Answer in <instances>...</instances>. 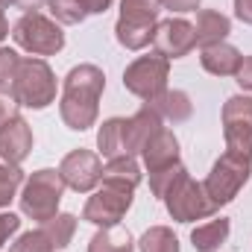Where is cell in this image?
<instances>
[{"mask_svg": "<svg viewBox=\"0 0 252 252\" xmlns=\"http://www.w3.org/2000/svg\"><path fill=\"white\" fill-rule=\"evenodd\" d=\"M103 88H106V73L97 64H76L67 70L59 103V115L67 129L85 132L97 124Z\"/></svg>", "mask_w": 252, "mask_h": 252, "instance_id": "obj_1", "label": "cell"}, {"mask_svg": "<svg viewBox=\"0 0 252 252\" xmlns=\"http://www.w3.org/2000/svg\"><path fill=\"white\" fill-rule=\"evenodd\" d=\"M64 179L59 176V170H50V167H41L35 170L21 190V211L35 220V223H47L59 214V202H62L64 193Z\"/></svg>", "mask_w": 252, "mask_h": 252, "instance_id": "obj_2", "label": "cell"}, {"mask_svg": "<svg viewBox=\"0 0 252 252\" xmlns=\"http://www.w3.org/2000/svg\"><path fill=\"white\" fill-rule=\"evenodd\" d=\"M161 0H121V18L115 24V38L126 50H144L153 44Z\"/></svg>", "mask_w": 252, "mask_h": 252, "instance_id": "obj_3", "label": "cell"}, {"mask_svg": "<svg viewBox=\"0 0 252 252\" xmlns=\"http://www.w3.org/2000/svg\"><path fill=\"white\" fill-rule=\"evenodd\" d=\"M12 97L27 109H47L56 100V73L44 59H21Z\"/></svg>", "mask_w": 252, "mask_h": 252, "instance_id": "obj_4", "label": "cell"}, {"mask_svg": "<svg viewBox=\"0 0 252 252\" xmlns=\"http://www.w3.org/2000/svg\"><path fill=\"white\" fill-rule=\"evenodd\" d=\"M12 38L21 50L32 56H53L64 47L62 27L41 12H24V18L12 27Z\"/></svg>", "mask_w": 252, "mask_h": 252, "instance_id": "obj_5", "label": "cell"}, {"mask_svg": "<svg viewBox=\"0 0 252 252\" xmlns=\"http://www.w3.org/2000/svg\"><path fill=\"white\" fill-rule=\"evenodd\" d=\"M164 208L176 223H193V220H205L217 211V205L208 199L205 188L190 176L188 170L170 185V190L164 193Z\"/></svg>", "mask_w": 252, "mask_h": 252, "instance_id": "obj_6", "label": "cell"}, {"mask_svg": "<svg viewBox=\"0 0 252 252\" xmlns=\"http://www.w3.org/2000/svg\"><path fill=\"white\" fill-rule=\"evenodd\" d=\"M250 173H252L250 158H241L235 153H223L214 161V167H211V173H208V179H205L202 188L208 193V199L220 208V205L232 202L241 193V188L250 182Z\"/></svg>", "mask_w": 252, "mask_h": 252, "instance_id": "obj_7", "label": "cell"}, {"mask_svg": "<svg viewBox=\"0 0 252 252\" xmlns=\"http://www.w3.org/2000/svg\"><path fill=\"white\" fill-rule=\"evenodd\" d=\"M167 76H170V59L158 53L138 56L124 70V88L129 94L141 97L144 103H153L167 91Z\"/></svg>", "mask_w": 252, "mask_h": 252, "instance_id": "obj_8", "label": "cell"}, {"mask_svg": "<svg viewBox=\"0 0 252 252\" xmlns=\"http://www.w3.org/2000/svg\"><path fill=\"white\" fill-rule=\"evenodd\" d=\"M223 138L226 153L252 161V97L235 94L223 106Z\"/></svg>", "mask_w": 252, "mask_h": 252, "instance_id": "obj_9", "label": "cell"}, {"mask_svg": "<svg viewBox=\"0 0 252 252\" xmlns=\"http://www.w3.org/2000/svg\"><path fill=\"white\" fill-rule=\"evenodd\" d=\"M129 208H132V188L103 182V188H97L88 196L82 208V220L94 226H118Z\"/></svg>", "mask_w": 252, "mask_h": 252, "instance_id": "obj_10", "label": "cell"}, {"mask_svg": "<svg viewBox=\"0 0 252 252\" xmlns=\"http://www.w3.org/2000/svg\"><path fill=\"white\" fill-rule=\"evenodd\" d=\"M59 176L64 179V185L73 188L76 193H88V190L97 188L100 179H103V161H100L97 153L79 147V150L67 153V156L62 158Z\"/></svg>", "mask_w": 252, "mask_h": 252, "instance_id": "obj_11", "label": "cell"}, {"mask_svg": "<svg viewBox=\"0 0 252 252\" xmlns=\"http://www.w3.org/2000/svg\"><path fill=\"white\" fill-rule=\"evenodd\" d=\"M153 47L164 59H185L190 50L196 47V30L185 18H167V21L156 24Z\"/></svg>", "mask_w": 252, "mask_h": 252, "instance_id": "obj_12", "label": "cell"}, {"mask_svg": "<svg viewBox=\"0 0 252 252\" xmlns=\"http://www.w3.org/2000/svg\"><path fill=\"white\" fill-rule=\"evenodd\" d=\"M158 129H161V115H158L150 103H144V106L126 121V156H141L144 147H147V141H150Z\"/></svg>", "mask_w": 252, "mask_h": 252, "instance_id": "obj_13", "label": "cell"}, {"mask_svg": "<svg viewBox=\"0 0 252 252\" xmlns=\"http://www.w3.org/2000/svg\"><path fill=\"white\" fill-rule=\"evenodd\" d=\"M30 153H32V129L18 115L12 124L0 129V156L9 164H21Z\"/></svg>", "mask_w": 252, "mask_h": 252, "instance_id": "obj_14", "label": "cell"}, {"mask_svg": "<svg viewBox=\"0 0 252 252\" xmlns=\"http://www.w3.org/2000/svg\"><path fill=\"white\" fill-rule=\"evenodd\" d=\"M144 164H147V170L150 173H156V170H164V167H173V164H179V141H176V135L170 132V129H158L150 141H147V147H144Z\"/></svg>", "mask_w": 252, "mask_h": 252, "instance_id": "obj_15", "label": "cell"}, {"mask_svg": "<svg viewBox=\"0 0 252 252\" xmlns=\"http://www.w3.org/2000/svg\"><path fill=\"white\" fill-rule=\"evenodd\" d=\"M199 62H202V67H205L208 73H214V76H235L238 67H241V62H244V56H241L238 47H232V44L223 41V44L202 47Z\"/></svg>", "mask_w": 252, "mask_h": 252, "instance_id": "obj_16", "label": "cell"}, {"mask_svg": "<svg viewBox=\"0 0 252 252\" xmlns=\"http://www.w3.org/2000/svg\"><path fill=\"white\" fill-rule=\"evenodd\" d=\"M196 44L199 47H211V44H223L226 35L232 32V21L217 12V9H202L196 12Z\"/></svg>", "mask_w": 252, "mask_h": 252, "instance_id": "obj_17", "label": "cell"}, {"mask_svg": "<svg viewBox=\"0 0 252 252\" xmlns=\"http://www.w3.org/2000/svg\"><path fill=\"white\" fill-rule=\"evenodd\" d=\"M158 115H161V121H170V124H185L190 118V112H193V103H190V97L185 94V91H164L158 100H153L150 103Z\"/></svg>", "mask_w": 252, "mask_h": 252, "instance_id": "obj_18", "label": "cell"}, {"mask_svg": "<svg viewBox=\"0 0 252 252\" xmlns=\"http://www.w3.org/2000/svg\"><path fill=\"white\" fill-rule=\"evenodd\" d=\"M97 147H100V156H106V158L126 156V118H109L100 126Z\"/></svg>", "mask_w": 252, "mask_h": 252, "instance_id": "obj_19", "label": "cell"}, {"mask_svg": "<svg viewBox=\"0 0 252 252\" xmlns=\"http://www.w3.org/2000/svg\"><path fill=\"white\" fill-rule=\"evenodd\" d=\"M229 229L232 226H229L226 217L208 220V223H202V226H196L190 232V244H193V250H199V252H214V250H220V244H226Z\"/></svg>", "mask_w": 252, "mask_h": 252, "instance_id": "obj_20", "label": "cell"}, {"mask_svg": "<svg viewBox=\"0 0 252 252\" xmlns=\"http://www.w3.org/2000/svg\"><path fill=\"white\" fill-rule=\"evenodd\" d=\"M103 182L112 185H124V188H138L141 185V167L135 161V156H118L109 158V164L103 167Z\"/></svg>", "mask_w": 252, "mask_h": 252, "instance_id": "obj_21", "label": "cell"}, {"mask_svg": "<svg viewBox=\"0 0 252 252\" xmlns=\"http://www.w3.org/2000/svg\"><path fill=\"white\" fill-rule=\"evenodd\" d=\"M132 235L118 226H103L91 241H88V252H132Z\"/></svg>", "mask_w": 252, "mask_h": 252, "instance_id": "obj_22", "label": "cell"}, {"mask_svg": "<svg viewBox=\"0 0 252 252\" xmlns=\"http://www.w3.org/2000/svg\"><path fill=\"white\" fill-rule=\"evenodd\" d=\"M138 250L141 252H179V238L167 226H153V229H147L141 235Z\"/></svg>", "mask_w": 252, "mask_h": 252, "instance_id": "obj_23", "label": "cell"}, {"mask_svg": "<svg viewBox=\"0 0 252 252\" xmlns=\"http://www.w3.org/2000/svg\"><path fill=\"white\" fill-rule=\"evenodd\" d=\"M41 229H44L47 241L53 244V250H64V247L70 244L73 232H76V217H73V214H56L53 220L41 223Z\"/></svg>", "mask_w": 252, "mask_h": 252, "instance_id": "obj_24", "label": "cell"}, {"mask_svg": "<svg viewBox=\"0 0 252 252\" xmlns=\"http://www.w3.org/2000/svg\"><path fill=\"white\" fill-rule=\"evenodd\" d=\"M24 185V170H21V164H0V208H6L12 199H15V193L18 188Z\"/></svg>", "mask_w": 252, "mask_h": 252, "instance_id": "obj_25", "label": "cell"}, {"mask_svg": "<svg viewBox=\"0 0 252 252\" xmlns=\"http://www.w3.org/2000/svg\"><path fill=\"white\" fill-rule=\"evenodd\" d=\"M47 9H50V15L56 18V24H67V27L82 24L85 15H88L79 0H47Z\"/></svg>", "mask_w": 252, "mask_h": 252, "instance_id": "obj_26", "label": "cell"}, {"mask_svg": "<svg viewBox=\"0 0 252 252\" xmlns=\"http://www.w3.org/2000/svg\"><path fill=\"white\" fill-rule=\"evenodd\" d=\"M182 173H185V164H182V161L173 164V167H164V170L150 173V190H153V196H156V199H164V193L170 190V185H173Z\"/></svg>", "mask_w": 252, "mask_h": 252, "instance_id": "obj_27", "label": "cell"}, {"mask_svg": "<svg viewBox=\"0 0 252 252\" xmlns=\"http://www.w3.org/2000/svg\"><path fill=\"white\" fill-rule=\"evenodd\" d=\"M18 64L21 56L9 47H0V91L12 94V85H15V76H18Z\"/></svg>", "mask_w": 252, "mask_h": 252, "instance_id": "obj_28", "label": "cell"}, {"mask_svg": "<svg viewBox=\"0 0 252 252\" xmlns=\"http://www.w3.org/2000/svg\"><path fill=\"white\" fill-rule=\"evenodd\" d=\"M9 252H56V250H53V244L47 241L44 229H35V232H24V235L12 244Z\"/></svg>", "mask_w": 252, "mask_h": 252, "instance_id": "obj_29", "label": "cell"}, {"mask_svg": "<svg viewBox=\"0 0 252 252\" xmlns=\"http://www.w3.org/2000/svg\"><path fill=\"white\" fill-rule=\"evenodd\" d=\"M18 118V100L6 91H0V129Z\"/></svg>", "mask_w": 252, "mask_h": 252, "instance_id": "obj_30", "label": "cell"}, {"mask_svg": "<svg viewBox=\"0 0 252 252\" xmlns=\"http://www.w3.org/2000/svg\"><path fill=\"white\" fill-rule=\"evenodd\" d=\"M21 229V217L18 214H0V250L6 247V241Z\"/></svg>", "mask_w": 252, "mask_h": 252, "instance_id": "obj_31", "label": "cell"}, {"mask_svg": "<svg viewBox=\"0 0 252 252\" xmlns=\"http://www.w3.org/2000/svg\"><path fill=\"white\" fill-rule=\"evenodd\" d=\"M238 85L241 88H247V91H252V56H244V62H241V67H238Z\"/></svg>", "mask_w": 252, "mask_h": 252, "instance_id": "obj_32", "label": "cell"}, {"mask_svg": "<svg viewBox=\"0 0 252 252\" xmlns=\"http://www.w3.org/2000/svg\"><path fill=\"white\" fill-rule=\"evenodd\" d=\"M164 9H173V12H196L199 9V0H161Z\"/></svg>", "mask_w": 252, "mask_h": 252, "instance_id": "obj_33", "label": "cell"}, {"mask_svg": "<svg viewBox=\"0 0 252 252\" xmlns=\"http://www.w3.org/2000/svg\"><path fill=\"white\" fill-rule=\"evenodd\" d=\"M79 3H82V9H85L88 15H103L115 0H79Z\"/></svg>", "mask_w": 252, "mask_h": 252, "instance_id": "obj_34", "label": "cell"}, {"mask_svg": "<svg viewBox=\"0 0 252 252\" xmlns=\"http://www.w3.org/2000/svg\"><path fill=\"white\" fill-rule=\"evenodd\" d=\"M235 15L244 24H252V0H235Z\"/></svg>", "mask_w": 252, "mask_h": 252, "instance_id": "obj_35", "label": "cell"}, {"mask_svg": "<svg viewBox=\"0 0 252 252\" xmlns=\"http://www.w3.org/2000/svg\"><path fill=\"white\" fill-rule=\"evenodd\" d=\"M15 9H24V12H35V9H41L47 0H9Z\"/></svg>", "mask_w": 252, "mask_h": 252, "instance_id": "obj_36", "label": "cell"}, {"mask_svg": "<svg viewBox=\"0 0 252 252\" xmlns=\"http://www.w3.org/2000/svg\"><path fill=\"white\" fill-rule=\"evenodd\" d=\"M9 35V21H6V15H3V9H0V41Z\"/></svg>", "mask_w": 252, "mask_h": 252, "instance_id": "obj_37", "label": "cell"}, {"mask_svg": "<svg viewBox=\"0 0 252 252\" xmlns=\"http://www.w3.org/2000/svg\"><path fill=\"white\" fill-rule=\"evenodd\" d=\"M6 3H9V0H0V9H6Z\"/></svg>", "mask_w": 252, "mask_h": 252, "instance_id": "obj_38", "label": "cell"}]
</instances>
